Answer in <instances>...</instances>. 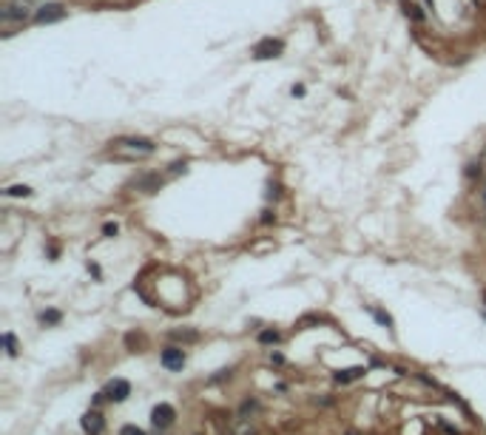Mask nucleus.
Segmentation results:
<instances>
[{
  "label": "nucleus",
  "mask_w": 486,
  "mask_h": 435,
  "mask_svg": "<svg viewBox=\"0 0 486 435\" xmlns=\"http://www.w3.org/2000/svg\"><path fill=\"white\" fill-rule=\"evenodd\" d=\"M284 49L282 40H273V37H265V40H259L256 46H253V57L256 60H267V57H279Z\"/></svg>",
  "instance_id": "nucleus-1"
},
{
  "label": "nucleus",
  "mask_w": 486,
  "mask_h": 435,
  "mask_svg": "<svg viewBox=\"0 0 486 435\" xmlns=\"http://www.w3.org/2000/svg\"><path fill=\"white\" fill-rule=\"evenodd\" d=\"M173 418H177V410H173L171 404H165V401L151 410V424H154L157 429H168L173 424Z\"/></svg>",
  "instance_id": "nucleus-2"
},
{
  "label": "nucleus",
  "mask_w": 486,
  "mask_h": 435,
  "mask_svg": "<svg viewBox=\"0 0 486 435\" xmlns=\"http://www.w3.org/2000/svg\"><path fill=\"white\" fill-rule=\"evenodd\" d=\"M105 399L108 401H114V404H120V401H125L131 395V384L125 379H114V381H108V387H105Z\"/></svg>",
  "instance_id": "nucleus-3"
},
{
  "label": "nucleus",
  "mask_w": 486,
  "mask_h": 435,
  "mask_svg": "<svg viewBox=\"0 0 486 435\" xmlns=\"http://www.w3.org/2000/svg\"><path fill=\"white\" fill-rule=\"evenodd\" d=\"M80 427H83V432H86V435H103V429H105V418H103V412L88 410L86 415L80 418Z\"/></svg>",
  "instance_id": "nucleus-4"
},
{
  "label": "nucleus",
  "mask_w": 486,
  "mask_h": 435,
  "mask_svg": "<svg viewBox=\"0 0 486 435\" xmlns=\"http://www.w3.org/2000/svg\"><path fill=\"white\" fill-rule=\"evenodd\" d=\"M160 362L165 370H182L185 367V350L182 347H165L160 355Z\"/></svg>",
  "instance_id": "nucleus-5"
},
{
  "label": "nucleus",
  "mask_w": 486,
  "mask_h": 435,
  "mask_svg": "<svg viewBox=\"0 0 486 435\" xmlns=\"http://www.w3.org/2000/svg\"><path fill=\"white\" fill-rule=\"evenodd\" d=\"M120 148H131V151L137 154H154L157 145L151 140H145V137H123V140H117Z\"/></svg>",
  "instance_id": "nucleus-6"
},
{
  "label": "nucleus",
  "mask_w": 486,
  "mask_h": 435,
  "mask_svg": "<svg viewBox=\"0 0 486 435\" xmlns=\"http://www.w3.org/2000/svg\"><path fill=\"white\" fill-rule=\"evenodd\" d=\"M60 17H66V9H63L60 3H46V6H40L34 14L37 23H54V20H60Z\"/></svg>",
  "instance_id": "nucleus-7"
},
{
  "label": "nucleus",
  "mask_w": 486,
  "mask_h": 435,
  "mask_svg": "<svg viewBox=\"0 0 486 435\" xmlns=\"http://www.w3.org/2000/svg\"><path fill=\"white\" fill-rule=\"evenodd\" d=\"M0 17L6 20V23H14V20H26L29 17V9L23 6V3H9L3 12H0Z\"/></svg>",
  "instance_id": "nucleus-8"
},
{
  "label": "nucleus",
  "mask_w": 486,
  "mask_h": 435,
  "mask_svg": "<svg viewBox=\"0 0 486 435\" xmlns=\"http://www.w3.org/2000/svg\"><path fill=\"white\" fill-rule=\"evenodd\" d=\"M364 373H367V367H350V370H336V373H333V379L339 381V384H350V381L361 379Z\"/></svg>",
  "instance_id": "nucleus-9"
},
{
  "label": "nucleus",
  "mask_w": 486,
  "mask_h": 435,
  "mask_svg": "<svg viewBox=\"0 0 486 435\" xmlns=\"http://www.w3.org/2000/svg\"><path fill=\"white\" fill-rule=\"evenodd\" d=\"M367 310H370V316H373L378 325H384V327H390V330H393V316H390V313L378 310V307H367Z\"/></svg>",
  "instance_id": "nucleus-10"
},
{
  "label": "nucleus",
  "mask_w": 486,
  "mask_h": 435,
  "mask_svg": "<svg viewBox=\"0 0 486 435\" xmlns=\"http://www.w3.org/2000/svg\"><path fill=\"white\" fill-rule=\"evenodd\" d=\"M256 338H259V344H279L282 342V333L279 330H262Z\"/></svg>",
  "instance_id": "nucleus-11"
},
{
  "label": "nucleus",
  "mask_w": 486,
  "mask_h": 435,
  "mask_svg": "<svg viewBox=\"0 0 486 435\" xmlns=\"http://www.w3.org/2000/svg\"><path fill=\"white\" fill-rule=\"evenodd\" d=\"M63 313L60 310H43L40 313V325H60Z\"/></svg>",
  "instance_id": "nucleus-12"
},
{
  "label": "nucleus",
  "mask_w": 486,
  "mask_h": 435,
  "mask_svg": "<svg viewBox=\"0 0 486 435\" xmlns=\"http://www.w3.org/2000/svg\"><path fill=\"white\" fill-rule=\"evenodd\" d=\"M3 344H6V353L12 355H17V338H14V333H3Z\"/></svg>",
  "instance_id": "nucleus-13"
},
{
  "label": "nucleus",
  "mask_w": 486,
  "mask_h": 435,
  "mask_svg": "<svg viewBox=\"0 0 486 435\" xmlns=\"http://www.w3.org/2000/svg\"><path fill=\"white\" fill-rule=\"evenodd\" d=\"M6 196H31V188L29 185H12V188L6 191Z\"/></svg>",
  "instance_id": "nucleus-14"
},
{
  "label": "nucleus",
  "mask_w": 486,
  "mask_h": 435,
  "mask_svg": "<svg viewBox=\"0 0 486 435\" xmlns=\"http://www.w3.org/2000/svg\"><path fill=\"white\" fill-rule=\"evenodd\" d=\"M117 233H120L117 222H105V225H103V236H108V239H111V236H117Z\"/></svg>",
  "instance_id": "nucleus-15"
},
{
  "label": "nucleus",
  "mask_w": 486,
  "mask_h": 435,
  "mask_svg": "<svg viewBox=\"0 0 486 435\" xmlns=\"http://www.w3.org/2000/svg\"><path fill=\"white\" fill-rule=\"evenodd\" d=\"M259 222H262V225H270V222H276V214H273L270 208H265V211H262V216H259Z\"/></svg>",
  "instance_id": "nucleus-16"
},
{
  "label": "nucleus",
  "mask_w": 486,
  "mask_h": 435,
  "mask_svg": "<svg viewBox=\"0 0 486 435\" xmlns=\"http://www.w3.org/2000/svg\"><path fill=\"white\" fill-rule=\"evenodd\" d=\"M120 435H145V432H142L140 427H134V424H125V427L120 429Z\"/></svg>",
  "instance_id": "nucleus-17"
},
{
  "label": "nucleus",
  "mask_w": 486,
  "mask_h": 435,
  "mask_svg": "<svg viewBox=\"0 0 486 435\" xmlns=\"http://www.w3.org/2000/svg\"><path fill=\"white\" fill-rule=\"evenodd\" d=\"M185 168H188V162H173V165H171V171H168V174H171V177H177V174H185Z\"/></svg>",
  "instance_id": "nucleus-18"
},
{
  "label": "nucleus",
  "mask_w": 486,
  "mask_h": 435,
  "mask_svg": "<svg viewBox=\"0 0 486 435\" xmlns=\"http://www.w3.org/2000/svg\"><path fill=\"white\" fill-rule=\"evenodd\" d=\"M466 177H480V162H469V165H466Z\"/></svg>",
  "instance_id": "nucleus-19"
},
{
  "label": "nucleus",
  "mask_w": 486,
  "mask_h": 435,
  "mask_svg": "<svg viewBox=\"0 0 486 435\" xmlns=\"http://www.w3.org/2000/svg\"><path fill=\"white\" fill-rule=\"evenodd\" d=\"M304 91H307V88H304L302 83H299V86H293V88H290V94H293V97H304Z\"/></svg>",
  "instance_id": "nucleus-20"
},
{
  "label": "nucleus",
  "mask_w": 486,
  "mask_h": 435,
  "mask_svg": "<svg viewBox=\"0 0 486 435\" xmlns=\"http://www.w3.org/2000/svg\"><path fill=\"white\" fill-rule=\"evenodd\" d=\"M279 196V185H267V199H276Z\"/></svg>",
  "instance_id": "nucleus-21"
},
{
  "label": "nucleus",
  "mask_w": 486,
  "mask_h": 435,
  "mask_svg": "<svg viewBox=\"0 0 486 435\" xmlns=\"http://www.w3.org/2000/svg\"><path fill=\"white\" fill-rule=\"evenodd\" d=\"M270 362L273 364H284V355L282 353H270Z\"/></svg>",
  "instance_id": "nucleus-22"
},
{
  "label": "nucleus",
  "mask_w": 486,
  "mask_h": 435,
  "mask_svg": "<svg viewBox=\"0 0 486 435\" xmlns=\"http://www.w3.org/2000/svg\"><path fill=\"white\" fill-rule=\"evenodd\" d=\"M225 375H230V370H219V373H216V375H213V379H210V381H222V379H225Z\"/></svg>",
  "instance_id": "nucleus-23"
},
{
  "label": "nucleus",
  "mask_w": 486,
  "mask_h": 435,
  "mask_svg": "<svg viewBox=\"0 0 486 435\" xmlns=\"http://www.w3.org/2000/svg\"><path fill=\"white\" fill-rule=\"evenodd\" d=\"M483 305H486V290H483ZM483 319H486V307H483Z\"/></svg>",
  "instance_id": "nucleus-24"
},
{
  "label": "nucleus",
  "mask_w": 486,
  "mask_h": 435,
  "mask_svg": "<svg viewBox=\"0 0 486 435\" xmlns=\"http://www.w3.org/2000/svg\"><path fill=\"white\" fill-rule=\"evenodd\" d=\"M483 199H486V191H483Z\"/></svg>",
  "instance_id": "nucleus-25"
}]
</instances>
